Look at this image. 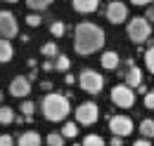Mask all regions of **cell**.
I'll return each instance as SVG.
<instances>
[{
	"mask_svg": "<svg viewBox=\"0 0 154 146\" xmlns=\"http://www.w3.org/2000/svg\"><path fill=\"white\" fill-rule=\"evenodd\" d=\"M12 57H14V47L10 45V40H7V38H0V64L10 61Z\"/></svg>",
	"mask_w": 154,
	"mask_h": 146,
	"instance_id": "9a60e30c",
	"label": "cell"
},
{
	"mask_svg": "<svg viewBox=\"0 0 154 146\" xmlns=\"http://www.w3.org/2000/svg\"><path fill=\"white\" fill-rule=\"evenodd\" d=\"M50 33L55 38H62L66 33V24H64V21H52V24H50Z\"/></svg>",
	"mask_w": 154,
	"mask_h": 146,
	"instance_id": "ffe728a7",
	"label": "cell"
},
{
	"mask_svg": "<svg viewBox=\"0 0 154 146\" xmlns=\"http://www.w3.org/2000/svg\"><path fill=\"white\" fill-rule=\"evenodd\" d=\"M145 106H147V109H154V90H149L145 94Z\"/></svg>",
	"mask_w": 154,
	"mask_h": 146,
	"instance_id": "83f0119b",
	"label": "cell"
},
{
	"mask_svg": "<svg viewBox=\"0 0 154 146\" xmlns=\"http://www.w3.org/2000/svg\"><path fill=\"white\" fill-rule=\"evenodd\" d=\"M33 111H36V106H33V101H24V104H21V113L26 115V120H29V123L33 120Z\"/></svg>",
	"mask_w": 154,
	"mask_h": 146,
	"instance_id": "d4e9b609",
	"label": "cell"
},
{
	"mask_svg": "<svg viewBox=\"0 0 154 146\" xmlns=\"http://www.w3.org/2000/svg\"><path fill=\"white\" fill-rule=\"evenodd\" d=\"M78 85L88 94H97V92H102V87H104V78L97 71H93V69H83L81 75H78Z\"/></svg>",
	"mask_w": 154,
	"mask_h": 146,
	"instance_id": "277c9868",
	"label": "cell"
},
{
	"mask_svg": "<svg viewBox=\"0 0 154 146\" xmlns=\"http://www.w3.org/2000/svg\"><path fill=\"white\" fill-rule=\"evenodd\" d=\"M71 104H69V94H57V92H50L48 97H43V115L50 120V123H59L69 115Z\"/></svg>",
	"mask_w": 154,
	"mask_h": 146,
	"instance_id": "7a4b0ae2",
	"label": "cell"
},
{
	"mask_svg": "<svg viewBox=\"0 0 154 146\" xmlns=\"http://www.w3.org/2000/svg\"><path fill=\"white\" fill-rule=\"evenodd\" d=\"M40 21H43V19H40L38 14H26V24H29L31 28H36V26H40Z\"/></svg>",
	"mask_w": 154,
	"mask_h": 146,
	"instance_id": "4316f807",
	"label": "cell"
},
{
	"mask_svg": "<svg viewBox=\"0 0 154 146\" xmlns=\"http://www.w3.org/2000/svg\"><path fill=\"white\" fill-rule=\"evenodd\" d=\"M140 134L145 139H152L154 137V120H142L140 123Z\"/></svg>",
	"mask_w": 154,
	"mask_h": 146,
	"instance_id": "e0dca14e",
	"label": "cell"
},
{
	"mask_svg": "<svg viewBox=\"0 0 154 146\" xmlns=\"http://www.w3.org/2000/svg\"><path fill=\"white\" fill-rule=\"evenodd\" d=\"M64 83H66V85H74V83H76V78H74L71 73L66 71V78H64Z\"/></svg>",
	"mask_w": 154,
	"mask_h": 146,
	"instance_id": "d6a6232c",
	"label": "cell"
},
{
	"mask_svg": "<svg viewBox=\"0 0 154 146\" xmlns=\"http://www.w3.org/2000/svg\"><path fill=\"white\" fill-rule=\"evenodd\" d=\"M104 45V31L97 26V24H90V21H83L78 24L76 31H74V47L81 57H88L102 50Z\"/></svg>",
	"mask_w": 154,
	"mask_h": 146,
	"instance_id": "6da1fadb",
	"label": "cell"
},
{
	"mask_svg": "<svg viewBox=\"0 0 154 146\" xmlns=\"http://www.w3.org/2000/svg\"><path fill=\"white\" fill-rule=\"evenodd\" d=\"M119 54H116L114 50H109V52H104L102 54V59H100V64H102V69H107V71H114V69H119Z\"/></svg>",
	"mask_w": 154,
	"mask_h": 146,
	"instance_id": "7c38bea8",
	"label": "cell"
},
{
	"mask_svg": "<svg viewBox=\"0 0 154 146\" xmlns=\"http://www.w3.org/2000/svg\"><path fill=\"white\" fill-rule=\"evenodd\" d=\"M131 2H133V5H149L152 0H131Z\"/></svg>",
	"mask_w": 154,
	"mask_h": 146,
	"instance_id": "d590c367",
	"label": "cell"
},
{
	"mask_svg": "<svg viewBox=\"0 0 154 146\" xmlns=\"http://www.w3.org/2000/svg\"><path fill=\"white\" fill-rule=\"evenodd\" d=\"M76 134H78L76 123H64V127H62V137H66V139H74Z\"/></svg>",
	"mask_w": 154,
	"mask_h": 146,
	"instance_id": "44dd1931",
	"label": "cell"
},
{
	"mask_svg": "<svg viewBox=\"0 0 154 146\" xmlns=\"http://www.w3.org/2000/svg\"><path fill=\"white\" fill-rule=\"evenodd\" d=\"M19 36V24H17V17L10 12V10H2L0 12V38H14Z\"/></svg>",
	"mask_w": 154,
	"mask_h": 146,
	"instance_id": "8992f818",
	"label": "cell"
},
{
	"mask_svg": "<svg viewBox=\"0 0 154 146\" xmlns=\"http://www.w3.org/2000/svg\"><path fill=\"white\" fill-rule=\"evenodd\" d=\"M40 87H43L45 92H50V90H52V83H50V80H43V83H40Z\"/></svg>",
	"mask_w": 154,
	"mask_h": 146,
	"instance_id": "836d02e7",
	"label": "cell"
},
{
	"mask_svg": "<svg viewBox=\"0 0 154 146\" xmlns=\"http://www.w3.org/2000/svg\"><path fill=\"white\" fill-rule=\"evenodd\" d=\"M74 2V10L81 12V14H90V12H95L97 5H100V0H71Z\"/></svg>",
	"mask_w": 154,
	"mask_h": 146,
	"instance_id": "8fae6325",
	"label": "cell"
},
{
	"mask_svg": "<svg viewBox=\"0 0 154 146\" xmlns=\"http://www.w3.org/2000/svg\"><path fill=\"white\" fill-rule=\"evenodd\" d=\"M121 139H123V137H116V134H114V139H112V146H121Z\"/></svg>",
	"mask_w": 154,
	"mask_h": 146,
	"instance_id": "e575fe53",
	"label": "cell"
},
{
	"mask_svg": "<svg viewBox=\"0 0 154 146\" xmlns=\"http://www.w3.org/2000/svg\"><path fill=\"white\" fill-rule=\"evenodd\" d=\"M48 146H64L62 132H50V134H48Z\"/></svg>",
	"mask_w": 154,
	"mask_h": 146,
	"instance_id": "603a6c76",
	"label": "cell"
},
{
	"mask_svg": "<svg viewBox=\"0 0 154 146\" xmlns=\"http://www.w3.org/2000/svg\"><path fill=\"white\" fill-rule=\"evenodd\" d=\"M107 19H109L112 24H123V21L128 19V7H126V2H121V0L109 2V5H107Z\"/></svg>",
	"mask_w": 154,
	"mask_h": 146,
	"instance_id": "9c48e42d",
	"label": "cell"
},
{
	"mask_svg": "<svg viewBox=\"0 0 154 146\" xmlns=\"http://www.w3.org/2000/svg\"><path fill=\"white\" fill-rule=\"evenodd\" d=\"M55 59H57V61H55V69H57V71H62V73L69 71V66H71V59H69L66 54H57Z\"/></svg>",
	"mask_w": 154,
	"mask_h": 146,
	"instance_id": "2e32d148",
	"label": "cell"
},
{
	"mask_svg": "<svg viewBox=\"0 0 154 146\" xmlns=\"http://www.w3.org/2000/svg\"><path fill=\"white\" fill-rule=\"evenodd\" d=\"M152 36V26H149V21L145 17H133L128 21V38L133 40V42H145L147 38Z\"/></svg>",
	"mask_w": 154,
	"mask_h": 146,
	"instance_id": "3957f363",
	"label": "cell"
},
{
	"mask_svg": "<svg viewBox=\"0 0 154 146\" xmlns=\"http://www.w3.org/2000/svg\"><path fill=\"white\" fill-rule=\"evenodd\" d=\"M0 146H14V139L10 134H0Z\"/></svg>",
	"mask_w": 154,
	"mask_h": 146,
	"instance_id": "f1b7e54d",
	"label": "cell"
},
{
	"mask_svg": "<svg viewBox=\"0 0 154 146\" xmlns=\"http://www.w3.org/2000/svg\"><path fill=\"white\" fill-rule=\"evenodd\" d=\"M145 19H147V21H154V7H147V12H145Z\"/></svg>",
	"mask_w": 154,
	"mask_h": 146,
	"instance_id": "4dcf8cb0",
	"label": "cell"
},
{
	"mask_svg": "<svg viewBox=\"0 0 154 146\" xmlns=\"http://www.w3.org/2000/svg\"><path fill=\"white\" fill-rule=\"evenodd\" d=\"M123 78H126V85H128V87H137V85H142V71H140L135 64L128 69V73H126Z\"/></svg>",
	"mask_w": 154,
	"mask_h": 146,
	"instance_id": "4fadbf2b",
	"label": "cell"
},
{
	"mask_svg": "<svg viewBox=\"0 0 154 146\" xmlns=\"http://www.w3.org/2000/svg\"><path fill=\"white\" fill-rule=\"evenodd\" d=\"M26 2H29V7H31V10H36V12H43V10H48V7H50L55 0H26Z\"/></svg>",
	"mask_w": 154,
	"mask_h": 146,
	"instance_id": "d6986e66",
	"label": "cell"
},
{
	"mask_svg": "<svg viewBox=\"0 0 154 146\" xmlns=\"http://www.w3.org/2000/svg\"><path fill=\"white\" fill-rule=\"evenodd\" d=\"M43 69H45V71H52V69H55V61H50V59H45V64H43Z\"/></svg>",
	"mask_w": 154,
	"mask_h": 146,
	"instance_id": "1f68e13d",
	"label": "cell"
},
{
	"mask_svg": "<svg viewBox=\"0 0 154 146\" xmlns=\"http://www.w3.org/2000/svg\"><path fill=\"white\" fill-rule=\"evenodd\" d=\"M0 101H2V92H0Z\"/></svg>",
	"mask_w": 154,
	"mask_h": 146,
	"instance_id": "74e56055",
	"label": "cell"
},
{
	"mask_svg": "<svg viewBox=\"0 0 154 146\" xmlns=\"http://www.w3.org/2000/svg\"><path fill=\"white\" fill-rule=\"evenodd\" d=\"M29 92H31V80L29 78H24V75H17L12 83H10V94L12 97H29Z\"/></svg>",
	"mask_w": 154,
	"mask_h": 146,
	"instance_id": "30bf717a",
	"label": "cell"
},
{
	"mask_svg": "<svg viewBox=\"0 0 154 146\" xmlns=\"http://www.w3.org/2000/svg\"><path fill=\"white\" fill-rule=\"evenodd\" d=\"M17 146H40V134L33 132V130H29V132H24L19 137Z\"/></svg>",
	"mask_w": 154,
	"mask_h": 146,
	"instance_id": "5bb4252c",
	"label": "cell"
},
{
	"mask_svg": "<svg viewBox=\"0 0 154 146\" xmlns=\"http://www.w3.org/2000/svg\"><path fill=\"white\" fill-rule=\"evenodd\" d=\"M133 146H152V142H149V139H145V137H140V139H137Z\"/></svg>",
	"mask_w": 154,
	"mask_h": 146,
	"instance_id": "f546056e",
	"label": "cell"
},
{
	"mask_svg": "<svg viewBox=\"0 0 154 146\" xmlns=\"http://www.w3.org/2000/svg\"><path fill=\"white\" fill-rule=\"evenodd\" d=\"M2 2H10V5H12V2H17V0H2Z\"/></svg>",
	"mask_w": 154,
	"mask_h": 146,
	"instance_id": "8d00e7d4",
	"label": "cell"
},
{
	"mask_svg": "<svg viewBox=\"0 0 154 146\" xmlns=\"http://www.w3.org/2000/svg\"><path fill=\"white\" fill-rule=\"evenodd\" d=\"M40 52H43V57H48V59H52V57H57V45L55 42H45L43 47H40Z\"/></svg>",
	"mask_w": 154,
	"mask_h": 146,
	"instance_id": "7402d4cb",
	"label": "cell"
},
{
	"mask_svg": "<svg viewBox=\"0 0 154 146\" xmlns=\"http://www.w3.org/2000/svg\"><path fill=\"white\" fill-rule=\"evenodd\" d=\"M109 130L116 137H128L133 132V120L128 115H114V118H109Z\"/></svg>",
	"mask_w": 154,
	"mask_h": 146,
	"instance_id": "ba28073f",
	"label": "cell"
},
{
	"mask_svg": "<svg viewBox=\"0 0 154 146\" xmlns=\"http://www.w3.org/2000/svg\"><path fill=\"white\" fill-rule=\"evenodd\" d=\"M97 118H100V109L93 101H85V104H81L76 109V120L81 125H95Z\"/></svg>",
	"mask_w": 154,
	"mask_h": 146,
	"instance_id": "52a82bcc",
	"label": "cell"
},
{
	"mask_svg": "<svg viewBox=\"0 0 154 146\" xmlns=\"http://www.w3.org/2000/svg\"><path fill=\"white\" fill-rule=\"evenodd\" d=\"M145 64H147L149 73H154V47H149V50L145 52Z\"/></svg>",
	"mask_w": 154,
	"mask_h": 146,
	"instance_id": "484cf974",
	"label": "cell"
},
{
	"mask_svg": "<svg viewBox=\"0 0 154 146\" xmlns=\"http://www.w3.org/2000/svg\"><path fill=\"white\" fill-rule=\"evenodd\" d=\"M0 123H2V125L14 123V111L10 109V106H0Z\"/></svg>",
	"mask_w": 154,
	"mask_h": 146,
	"instance_id": "ac0fdd59",
	"label": "cell"
},
{
	"mask_svg": "<svg viewBox=\"0 0 154 146\" xmlns=\"http://www.w3.org/2000/svg\"><path fill=\"white\" fill-rule=\"evenodd\" d=\"M83 146H104V139H102L100 134H88V137L83 139Z\"/></svg>",
	"mask_w": 154,
	"mask_h": 146,
	"instance_id": "cb8c5ba5",
	"label": "cell"
},
{
	"mask_svg": "<svg viewBox=\"0 0 154 146\" xmlns=\"http://www.w3.org/2000/svg\"><path fill=\"white\" fill-rule=\"evenodd\" d=\"M112 101H114L119 109H133V104H135V92H133V87H128L126 83L112 87Z\"/></svg>",
	"mask_w": 154,
	"mask_h": 146,
	"instance_id": "5b68a950",
	"label": "cell"
}]
</instances>
